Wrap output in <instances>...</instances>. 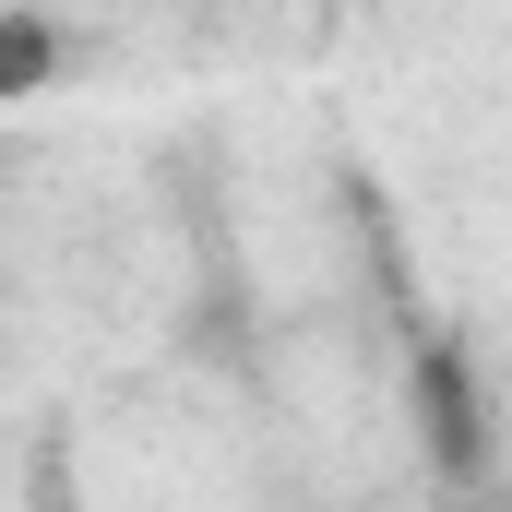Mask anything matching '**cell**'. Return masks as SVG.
Returning a JSON list of instances; mask_svg holds the SVG:
<instances>
[{
	"mask_svg": "<svg viewBox=\"0 0 512 512\" xmlns=\"http://www.w3.org/2000/svg\"><path fill=\"white\" fill-rule=\"evenodd\" d=\"M36 72H48V36H36L24 12H0V96H24Z\"/></svg>",
	"mask_w": 512,
	"mask_h": 512,
	"instance_id": "6da1fadb",
	"label": "cell"
},
{
	"mask_svg": "<svg viewBox=\"0 0 512 512\" xmlns=\"http://www.w3.org/2000/svg\"><path fill=\"white\" fill-rule=\"evenodd\" d=\"M429 512H512V501H429Z\"/></svg>",
	"mask_w": 512,
	"mask_h": 512,
	"instance_id": "7a4b0ae2",
	"label": "cell"
}]
</instances>
